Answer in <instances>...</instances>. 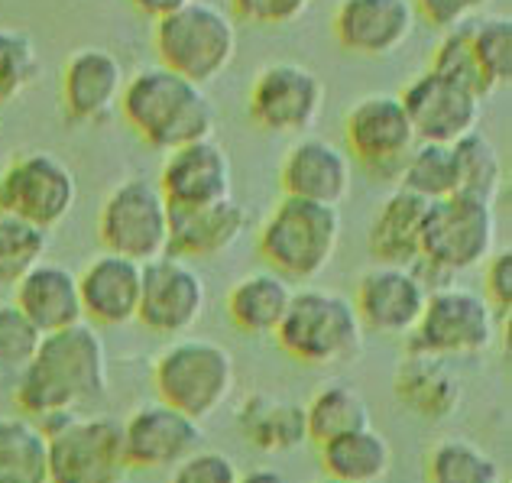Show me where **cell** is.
<instances>
[{"label":"cell","instance_id":"cell-7","mask_svg":"<svg viewBox=\"0 0 512 483\" xmlns=\"http://www.w3.org/2000/svg\"><path fill=\"white\" fill-rule=\"evenodd\" d=\"M49 441V483H124L130 474L120 419L72 412L39 422Z\"/></svg>","mask_w":512,"mask_h":483},{"label":"cell","instance_id":"cell-32","mask_svg":"<svg viewBox=\"0 0 512 483\" xmlns=\"http://www.w3.org/2000/svg\"><path fill=\"white\" fill-rule=\"evenodd\" d=\"M425 483H503V467L477 441L448 435L428 451Z\"/></svg>","mask_w":512,"mask_h":483},{"label":"cell","instance_id":"cell-35","mask_svg":"<svg viewBox=\"0 0 512 483\" xmlns=\"http://www.w3.org/2000/svg\"><path fill=\"white\" fill-rule=\"evenodd\" d=\"M49 231L33 221L20 218L7 208H0V283L13 286L46 260Z\"/></svg>","mask_w":512,"mask_h":483},{"label":"cell","instance_id":"cell-13","mask_svg":"<svg viewBox=\"0 0 512 483\" xmlns=\"http://www.w3.org/2000/svg\"><path fill=\"white\" fill-rule=\"evenodd\" d=\"M208 308V283L195 263L163 253L143 263L137 321L163 338H185Z\"/></svg>","mask_w":512,"mask_h":483},{"label":"cell","instance_id":"cell-14","mask_svg":"<svg viewBox=\"0 0 512 483\" xmlns=\"http://www.w3.org/2000/svg\"><path fill=\"white\" fill-rule=\"evenodd\" d=\"M325 82L302 62H269L256 72L247 114L266 133H305L325 107Z\"/></svg>","mask_w":512,"mask_h":483},{"label":"cell","instance_id":"cell-18","mask_svg":"<svg viewBox=\"0 0 512 483\" xmlns=\"http://www.w3.org/2000/svg\"><path fill=\"white\" fill-rule=\"evenodd\" d=\"M127 85V69L107 46H82L62 65V111L72 124H104Z\"/></svg>","mask_w":512,"mask_h":483},{"label":"cell","instance_id":"cell-15","mask_svg":"<svg viewBox=\"0 0 512 483\" xmlns=\"http://www.w3.org/2000/svg\"><path fill=\"white\" fill-rule=\"evenodd\" d=\"M120 435L130 471H172L205 445V425L159 399L120 419Z\"/></svg>","mask_w":512,"mask_h":483},{"label":"cell","instance_id":"cell-2","mask_svg":"<svg viewBox=\"0 0 512 483\" xmlns=\"http://www.w3.org/2000/svg\"><path fill=\"white\" fill-rule=\"evenodd\" d=\"M117 111L146 146L163 153L208 140L218 127L208 91L159 62L127 75Z\"/></svg>","mask_w":512,"mask_h":483},{"label":"cell","instance_id":"cell-39","mask_svg":"<svg viewBox=\"0 0 512 483\" xmlns=\"http://www.w3.org/2000/svg\"><path fill=\"white\" fill-rule=\"evenodd\" d=\"M43 334L13 302H0V370L20 373L33 360Z\"/></svg>","mask_w":512,"mask_h":483},{"label":"cell","instance_id":"cell-43","mask_svg":"<svg viewBox=\"0 0 512 483\" xmlns=\"http://www.w3.org/2000/svg\"><path fill=\"white\" fill-rule=\"evenodd\" d=\"M487 4L490 0H412L415 13L438 30H451V26L474 20Z\"/></svg>","mask_w":512,"mask_h":483},{"label":"cell","instance_id":"cell-16","mask_svg":"<svg viewBox=\"0 0 512 483\" xmlns=\"http://www.w3.org/2000/svg\"><path fill=\"white\" fill-rule=\"evenodd\" d=\"M399 101L406 107L409 124L419 143L451 146L461 137H467L470 130L480 127L483 98H477L474 91H467L464 85H457L431 69L415 75L406 85V91L399 95Z\"/></svg>","mask_w":512,"mask_h":483},{"label":"cell","instance_id":"cell-31","mask_svg":"<svg viewBox=\"0 0 512 483\" xmlns=\"http://www.w3.org/2000/svg\"><path fill=\"white\" fill-rule=\"evenodd\" d=\"M0 483H49V441L36 419L0 415Z\"/></svg>","mask_w":512,"mask_h":483},{"label":"cell","instance_id":"cell-20","mask_svg":"<svg viewBox=\"0 0 512 483\" xmlns=\"http://www.w3.org/2000/svg\"><path fill=\"white\" fill-rule=\"evenodd\" d=\"M419 23L412 0H341L334 10L338 43L367 59H386L409 43Z\"/></svg>","mask_w":512,"mask_h":483},{"label":"cell","instance_id":"cell-30","mask_svg":"<svg viewBox=\"0 0 512 483\" xmlns=\"http://www.w3.org/2000/svg\"><path fill=\"white\" fill-rule=\"evenodd\" d=\"M367 425H373L370 402L350 380H325L305 406L308 441L315 445H328V441Z\"/></svg>","mask_w":512,"mask_h":483},{"label":"cell","instance_id":"cell-46","mask_svg":"<svg viewBox=\"0 0 512 483\" xmlns=\"http://www.w3.org/2000/svg\"><path fill=\"white\" fill-rule=\"evenodd\" d=\"M321 483H341V480H331V477H325V480H321Z\"/></svg>","mask_w":512,"mask_h":483},{"label":"cell","instance_id":"cell-27","mask_svg":"<svg viewBox=\"0 0 512 483\" xmlns=\"http://www.w3.org/2000/svg\"><path fill=\"white\" fill-rule=\"evenodd\" d=\"M237 428L263 454H286L308 441L305 406L273 393H250L237 409Z\"/></svg>","mask_w":512,"mask_h":483},{"label":"cell","instance_id":"cell-45","mask_svg":"<svg viewBox=\"0 0 512 483\" xmlns=\"http://www.w3.org/2000/svg\"><path fill=\"white\" fill-rule=\"evenodd\" d=\"M237 483H289V480L282 477L279 471H273V467H253V471L240 474Z\"/></svg>","mask_w":512,"mask_h":483},{"label":"cell","instance_id":"cell-4","mask_svg":"<svg viewBox=\"0 0 512 483\" xmlns=\"http://www.w3.org/2000/svg\"><path fill=\"white\" fill-rule=\"evenodd\" d=\"M363 325L350 295L338 289H295L286 318L276 328V344L305 367H338L363 351Z\"/></svg>","mask_w":512,"mask_h":483},{"label":"cell","instance_id":"cell-5","mask_svg":"<svg viewBox=\"0 0 512 483\" xmlns=\"http://www.w3.org/2000/svg\"><path fill=\"white\" fill-rule=\"evenodd\" d=\"M153 46L159 65L205 88L237 56V26L218 4L185 0L156 17Z\"/></svg>","mask_w":512,"mask_h":483},{"label":"cell","instance_id":"cell-17","mask_svg":"<svg viewBox=\"0 0 512 483\" xmlns=\"http://www.w3.org/2000/svg\"><path fill=\"white\" fill-rule=\"evenodd\" d=\"M354 308L363 331L386 334V338H409L425 312L428 289L412 266L376 263L360 273L354 286Z\"/></svg>","mask_w":512,"mask_h":483},{"label":"cell","instance_id":"cell-41","mask_svg":"<svg viewBox=\"0 0 512 483\" xmlns=\"http://www.w3.org/2000/svg\"><path fill=\"white\" fill-rule=\"evenodd\" d=\"M483 299L490 302L496 315L512 312V250H493L487 263H483Z\"/></svg>","mask_w":512,"mask_h":483},{"label":"cell","instance_id":"cell-44","mask_svg":"<svg viewBox=\"0 0 512 483\" xmlns=\"http://www.w3.org/2000/svg\"><path fill=\"white\" fill-rule=\"evenodd\" d=\"M133 7L137 10H143L146 17H163V13H169V10H175V7H182L185 0H130Z\"/></svg>","mask_w":512,"mask_h":483},{"label":"cell","instance_id":"cell-6","mask_svg":"<svg viewBox=\"0 0 512 483\" xmlns=\"http://www.w3.org/2000/svg\"><path fill=\"white\" fill-rule=\"evenodd\" d=\"M237 364L224 344L211 338H185L172 341L153 360V389L156 399L179 409L192 419L205 422L234 393Z\"/></svg>","mask_w":512,"mask_h":483},{"label":"cell","instance_id":"cell-29","mask_svg":"<svg viewBox=\"0 0 512 483\" xmlns=\"http://www.w3.org/2000/svg\"><path fill=\"white\" fill-rule=\"evenodd\" d=\"M321 467L341 483H383L393 471V445L380 428H357L321 445Z\"/></svg>","mask_w":512,"mask_h":483},{"label":"cell","instance_id":"cell-1","mask_svg":"<svg viewBox=\"0 0 512 483\" xmlns=\"http://www.w3.org/2000/svg\"><path fill=\"white\" fill-rule=\"evenodd\" d=\"M111 389V360L101 331L78 321L65 331L43 334L33 360L17 373L13 402L36 422L85 412L104 402Z\"/></svg>","mask_w":512,"mask_h":483},{"label":"cell","instance_id":"cell-36","mask_svg":"<svg viewBox=\"0 0 512 483\" xmlns=\"http://www.w3.org/2000/svg\"><path fill=\"white\" fill-rule=\"evenodd\" d=\"M428 69L444 75V78H451V82H457V85H464L467 91H474L477 98L493 95L487 75H483L480 62H477L474 39H470V20L461 26H451V30H444L435 52H431Z\"/></svg>","mask_w":512,"mask_h":483},{"label":"cell","instance_id":"cell-34","mask_svg":"<svg viewBox=\"0 0 512 483\" xmlns=\"http://www.w3.org/2000/svg\"><path fill=\"white\" fill-rule=\"evenodd\" d=\"M399 189L431 201L457 195V163L454 150L444 143H415L399 169Z\"/></svg>","mask_w":512,"mask_h":483},{"label":"cell","instance_id":"cell-24","mask_svg":"<svg viewBox=\"0 0 512 483\" xmlns=\"http://www.w3.org/2000/svg\"><path fill=\"white\" fill-rule=\"evenodd\" d=\"M393 393L412 415L425 422H444L461 409L464 402V380L451 367V360L409 351L399 360L393 373Z\"/></svg>","mask_w":512,"mask_h":483},{"label":"cell","instance_id":"cell-38","mask_svg":"<svg viewBox=\"0 0 512 483\" xmlns=\"http://www.w3.org/2000/svg\"><path fill=\"white\" fill-rule=\"evenodd\" d=\"M39 72H43V59H39L33 36L0 26V104L17 101L36 82Z\"/></svg>","mask_w":512,"mask_h":483},{"label":"cell","instance_id":"cell-42","mask_svg":"<svg viewBox=\"0 0 512 483\" xmlns=\"http://www.w3.org/2000/svg\"><path fill=\"white\" fill-rule=\"evenodd\" d=\"M240 20L253 26H286L312 7V0H231Z\"/></svg>","mask_w":512,"mask_h":483},{"label":"cell","instance_id":"cell-21","mask_svg":"<svg viewBox=\"0 0 512 483\" xmlns=\"http://www.w3.org/2000/svg\"><path fill=\"white\" fill-rule=\"evenodd\" d=\"M279 185L286 198L338 208L354 185V163L344 146L325 137H305L289 146L279 166Z\"/></svg>","mask_w":512,"mask_h":483},{"label":"cell","instance_id":"cell-23","mask_svg":"<svg viewBox=\"0 0 512 483\" xmlns=\"http://www.w3.org/2000/svg\"><path fill=\"white\" fill-rule=\"evenodd\" d=\"M247 231V208L224 198L198 208H169V244L166 253L188 263L214 260L227 253Z\"/></svg>","mask_w":512,"mask_h":483},{"label":"cell","instance_id":"cell-40","mask_svg":"<svg viewBox=\"0 0 512 483\" xmlns=\"http://www.w3.org/2000/svg\"><path fill=\"white\" fill-rule=\"evenodd\" d=\"M240 467L231 454L198 448L195 454H188L182 464L172 467L169 483H237Z\"/></svg>","mask_w":512,"mask_h":483},{"label":"cell","instance_id":"cell-28","mask_svg":"<svg viewBox=\"0 0 512 483\" xmlns=\"http://www.w3.org/2000/svg\"><path fill=\"white\" fill-rule=\"evenodd\" d=\"M292 283L282 279L273 270H256L240 276L227 292V315H231L234 328L253 338H269L276 334L279 321L286 318L292 302Z\"/></svg>","mask_w":512,"mask_h":483},{"label":"cell","instance_id":"cell-8","mask_svg":"<svg viewBox=\"0 0 512 483\" xmlns=\"http://www.w3.org/2000/svg\"><path fill=\"white\" fill-rule=\"evenodd\" d=\"M496 331H500V315L493 312L480 289L448 283L428 292L425 312L409 334V351L435 354L444 360L477 357L493 347Z\"/></svg>","mask_w":512,"mask_h":483},{"label":"cell","instance_id":"cell-33","mask_svg":"<svg viewBox=\"0 0 512 483\" xmlns=\"http://www.w3.org/2000/svg\"><path fill=\"white\" fill-rule=\"evenodd\" d=\"M451 150L457 163V195H470V198L496 205V198L503 192V179H506L500 146L477 127V130H470L467 137L451 143Z\"/></svg>","mask_w":512,"mask_h":483},{"label":"cell","instance_id":"cell-25","mask_svg":"<svg viewBox=\"0 0 512 483\" xmlns=\"http://www.w3.org/2000/svg\"><path fill=\"white\" fill-rule=\"evenodd\" d=\"M10 302L33 321L39 334L65 331L78 325V321H85L82 295H78V273L52 260L36 263L20 283H13Z\"/></svg>","mask_w":512,"mask_h":483},{"label":"cell","instance_id":"cell-37","mask_svg":"<svg viewBox=\"0 0 512 483\" xmlns=\"http://www.w3.org/2000/svg\"><path fill=\"white\" fill-rule=\"evenodd\" d=\"M470 39L490 88H503L512 78V17L509 13H477L470 20Z\"/></svg>","mask_w":512,"mask_h":483},{"label":"cell","instance_id":"cell-9","mask_svg":"<svg viewBox=\"0 0 512 483\" xmlns=\"http://www.w3.org/2000/svg\"><path fill=\"white\" fill-rule=\"evenodd\" d=\"M496 250V208L490 201L451 195L431 201L422 224V263L457 276L487 263Z\"/></svg>","mask_w":512,"mask_h":483},{"label":"cell","instance_id":"cell-19","mask_svg":"<svg viewBox=\"0 0 512 483\" xmlns=\"http://www.w3.org/2000/svg\"><path fill=\"white\" fill-rule=\"evenodd\" d=\"M159 192L166 195L169 208H198L231 198L234 192V166L224 143L214 137L179 146L166 153L159 169Z\"/></svg>","mask_w":512,"mask_h":483},{"label":"cell","instance_id":"cell-12","mask_svg":"<svg viewBox=\"0 0 512 483\" xmlns=\"http://www.w3.org/2000/svg\"><path fill=\"white\" fill-rule=\"evenodd\" d=\"M344 140L350 163H360L380 179H399L402 163L419 143L406 107L389 91H373L350 104L344 114Z\"/></svg>","mask_w":512,"mask_h":483},{"label":"cell","instance_id":"cell-10","mask_svg":"<svg viewBox=\"0 0 512 483\" xmlns=\"http://www.w3.org/2000/svg\"><path fill=\"white\" fill-rule=\"evenodd\" d=\"M101 247L133 263L163 257L169 244V201L150 179H124L98 211Z\"/></svg>","mask_w":512,"mask_h":483},{"label":"cell","instance_id":"cell-3","mask_svg":"<svg viewBox=\"0 0 512 483\" xmlns=\"http://www.w3.org/2000/svg\"><path fill=\"white\" fill-rule=\"evenodd\" d=\"M341 244V211L315 201L286 198L269 211L260 227L256 250L266 270L289 283H312L331 266Z\"/></svg>","mask_w":512,"mask_h":483},{"label":"cell","instance_id":"cell-11","mask_svg":"<svg viewBox=\"0 0 512 483\" xmlns=\"http://www.w3.org/2000/svg\"><path fill=\"white\" fill-rule=\"evenodd\" d=\"M78 201L75 169L49 150H26L0 172V205L52 231Z\"/></svg>","mask_w":512,"mask_h":483},{"label":"cell","instance_id":"cell-22","mask_svg":"<svg viewBox=\"0 0 512 483\" xmlns=\"http://www.w3.org/2000/svg\"><path fill=\"white\" fill-rule=\"evenodd\" d=\"M143 289V263L101 250L78 273V295H82L85 321L94 328H124L137 321Z\"/></svg>","mask_w":512,"mask_h":483},{"label":"cell","instance_id":"cell-26","mask_svg":"<svg viewBox=\"0 0 512 483\" xmlns=\"http://www.w3.org/2000/svg\"><path fill=\"white\" fill-rule=\"evenodd\" d=\"M428 201L406 189L389 192L376 205L367 231V247L376 263L386 266H412L422 257V224H425Z\"/></svg>","mask_w":512,"mask_h":483}]
</instances>
